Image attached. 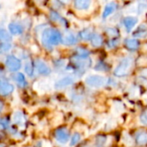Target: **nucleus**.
I'll list each match as a JSON object with an SVG mask.
<instances>
[{"mask_svg": "<svg viewBox=\"0 0 147 147\" xmlns=\"http://www.w3.org/2000/svg\"><path fill=\"white\" fill-rule=\"evenodd\" d=\"M41 39L43 45L47 48H51V46L58 45L60 41H62V34L59 30L49 28L44 30Z\"/></svg>", "mask_w": 147, "mask_h": 147, "instance_id": "obj_1", "label": "nucleus"}, {"mask_svg": "<svg viewBox=\"0 0 147 147\" xmlns=\"http://www.w3.org/2000/svg\"><path fill=\"white\" fill-rule=\"evenodd\" d=\"M133 67V59L131 58L123 59L120 64L116 66L114 74L117 77H125L127 76Z\"/></svg>", "mask_w": 147, "mask_h": 147, "instance_id": "obj_2", "label": "nucleus"}, {"mask_svg": "<svg viewBox=\"0 0 147 147\" xmlns=\"http://www.w3.org/2000/svg\"><path fill=\"white\" fill-rule=\"evenodd\" d=\"M85 83L90 85V87L94 88H100L102 87L105 83H106V78L102 76H98V75H93L90 76L85 79Z\"/></svg>", "mask_w": 147, "mask_h": 147, "instance_id": "obj_3", "label": "nucleus"}, {"mask_svg": "<svg viewBox=\"0 0 147 147\" xmlns=\"http://www.w3.org/2000/svg\"><path fill=\"white\" fill-rule=\"evenodd\" d=\"M5 65L10 71H16L21 68V61L13 55H9L6 58Z\"/></svg>", "mask_w": 147, "mask_h": 147, "instance_id": "obj_4", "label": "nucleus"}, {"mask_svg": "<svg viewBox=\"0 0 147 147\" xmlns=\"http://www.w3.org/2000/svg\"><path fill=\"white\" fill-rule=\"evenodd\" d=\"M55 138L56 140L61 143L65 144L69 140V132L66 127H59L55 131Z\"/></svg>", "mask_w": 147, "mask_h": 147, "instance_id": "obj_5", "label": "nucleus"}, {"mask_svg": "<svg viewBox=\"0 0 147 147\" xmlns=\"http://www.w3.org/2000/svg\"><path fill=\"white\" fill-rule=\"evenodd\" d=\"M35 66H36L39 73L41 74V75L46 76V75L50 74V72H51V70L47 66V65L45 62H43L42 60H40V59H37L35 61Z\"/></svg>", "mask_w": 147, "mask_h": 147, "instance_id": "obj_6", "label": "nucleus"}, {"mask_svg": "<svg viewBox=\"0 0 147 147\" xmlns=\"http://www.w3.org/2000/svg\"><path fill=\"white\" fill-rule=\"evenodd\" d=\"M14 90V86L11 84H9L8 82L1 81V85H0V92L2 96H7L9 95L13 92Z\"/></svg>", "mask_w": 147, "mask_h": 147, "instance_id": "obj_7", "label": "nucleus"}, {"mask_svg": "<svg viewBox=\"0 0 147 147\" xmlns=\"http://www.w3.org/2000/svg\"><path fill=\"white\" fill-rule=\"evenodd\" d=\"M74 83V79L71 77H65L62 79L59 80L56 84H55V87L58 89L60 88H64V87H67L71 84H72Z\"/></svg>", "mask_w": 147, "mask_h": 147, "instance_id": "obj_8", "label": "nucleus"}, {"mask_svg": "<svg viewBox=\"0 0 147 147\" xmlns=\"http://www.w3.org/2000/svg\"><path fill=\"white\" fill-rule=\"evenodd\" d=\"M137 22H138V19L134 16H127L124 18V21H123V23L128 32H130L133 29V28L137 24Z\"/></svg>", "mask_w": 147, "mask_h": 147, "instance_id": "obj_9", "label": "nucleus"}, {"mask_svg": "<svg viewBox=\"0 0 147 147\" xmlns=\"http://www.w3.org/2000/svg\"><path fill=\"white\" fill-rule=\"evenodd\" d=\"M62 42L66 46H71V45H74L77 42V38L73 34L66 33L62 37Z\"/></svg>", "mask_w": 147, "mask_h": 147, "instance_id": "obj_10", "label": "nucleus"}, {"mask_svg": "<svg viewBox=\"0 0 147 147\" xmlns=\"http://www.w3.org/2000/svg\"><path fill=\"white\" fill-rule=\"evenodd\" d=\"M125 46L128 50L134 51L139 48L140 47V42L136 39H127L125 40Z\"/></svg>", "mask_w": 147, "mask_h": 147, "instance_id": "obj_11", "label": "nucleus"}, {"mask_svg": "<svg viewBox=\"0 0 147 147\" xmlns=\"http://www.w3.org/2000/svg\"><path fill=\"white\" fill-rule=\"evenodd\" d=\"M116 7H117V5H116V3H115V2H110V3H109L105 6V9H104V10H103L102 16H103L104 18H106V17H108L109 16H110V15L116 9Z\"/></svg>", "mask_w": 147, "mask_h": 147, "instance_id": "obj_12", "label": "nucleus"}, {"mask_svg": "<svg viewBox=\"0 0 147 147\" xmlns=\"http://www.w3.org/2000/svg\"><path fill=\"white\" fill-rule=\"evenodd\" d=\"M91 4L89 0H77L74 2V6L78 9H87Z\"/></svg>", "mask_w": 147, "mask_h": 147, "instance_id": "obj_13", "label": "nucleus"}, {"mask_svg": "<svg viewBox=\"0 0 147 147\" xmlns=\"http://www.w3.org/2000/svg\"><path fill=\"white\" fill-rule=\"evenodd\" d=\"M134 36L138 38H146L147 36V27L146 25H140L137 30L134 33Z\"/></svg>", "mask_w": 147, "mask_h": 147, "instance_id": "obj_14", "label": "nucleus"}, {"mask_svg": "<svg viewBox=\"0 0 147 147\" xmlns=\"http://www.w3.org/2000/svg\"><path fill=\"white\" fill-rule=\"evenodd\" d=\"M136 143L140 146H145L147 144V133L140 132L136 135Z\"/></svg>", "mask_w": 147, "mask_h": 147, "instance_id": "obj_15", "label": "nucleus"}, {"mask_svg": "<svg viewBox=\"0 0 147 147\" xmlns=\"http://www.w3.org/2000/svg\"><path fill=\"white\" fill-rule=\"evenodd\" d=\"M81 39L84 40H91L92 39V36L94 35L93 34V30L90 28H84V30H82L79 34Z\"/></svg>", "mask_w": 147, "mask_h": 147, "instance_id": "obj_16", "label": "nucleus"}, {"mask_svg": "<svg viewBox=\"0 0 147 147\" xmlns=\"http://www.w3.org/2000/svg\"><path fill=\"white\" fill-rule=\"evenodd\" d=\"M9 29L12 34H21L23 32L22 27L17 23H10L9 25Z\"/></svg>", "mask_w": 147, "mask_h": 147, "instance_id": "obj_17", "label": "nucleus"}, {"mask_svg": "<svg viewBox=\"0 0 147 147\" xmlns=\"http://www.w3.org/2000/svg\"><path fill=\"white\" fill-rule=\"evenodd\" d=\"M15 80H16V82L17 83L18 86L20 88H24L27 85V82H26L25 77L23 76L22 73H17L15 76Z\"/></svg>", "mask_w": 147, "mask_h": 147, "instance_id": "obj_18", "label": "nucleus"}, {"mask_svg": "<svg viewBox=\"0 0 147 147\" xmlns=\"http://www.w3.org/2000/svg\"><path fill=\"white\" fill-rule=\"evenodd\" d=\"M91 44L95 47H98L102 44V37L99 34H94L91 39Z\"/></svg>", "mask_w": 147, "mask_h": 147, "instance_id": "obj_19", "label": "nucleus"}, {"mask_svg": "<svg viewBox=\"0 0 147 147\" xmlns=\"http://www.w3.org/2000/svg\"><path fill=\"white\" fill-rule=\"evenodd\" d=\"M75 53L77 54V57L80 58V59H87L90 55V53L88 50L83 48V47H78L75 50Z\"/></svg>", "mask_w": 147, "mask_h": 147, "instance_id": "obj_20", "label": "nucleus"}, {"mask_svg": "<svg viewBox=\"0 0 147 147\" xmlns=\"http://www.w3.org/2000/svg\"><path fill=\"white\" fill-rule=\"evenodd\" d=\"M0 39L2 40V42H9L12 40L11 35L4 29L0 30Z\"/></svg>", "mask_w": 147, "mask_h": 147, "instance_id": "obj_21", "label": "nucleus"}, {"mask_svg": "<svg viewBox=\"0 0 147 147\" xmlns=\"http://www.w3.org/2000/svg\"><path fill=\"white\" fill-rule=\"evenodd\" d=\"M107 141V138L104 135H98L96 138V147H103Z\"/></svg>", "mask_w": 147, "mask_h": 147, "instance_id": "obj_22", "label": "nucleus"}, {"mask_svg": "<svg viewBox=\"0 0 147 147\" xmlns=\"http://www.w3.org/2000/svg\"><path fill=\"white\" fill-rule=\"evenodd\" d=\"M23 115L21 112H16L13 115V121L16 124H22L23 122Z\"/></svg>", "mask_w": 147, "mask_h": 147, "instance_id": "obj_23", "label": "nucleus"}, {"mask_svg": "<svg viewBox=\"0 0 147 147\" xmlns=\"http://www.w3.org/2000/svg\"><path fill=\"white\" fill-rule=\"evenodd\" d=\"M25 71L28 76H32L34 73V66L32 62H27L25 65Z\"/></svg>", "mask_w": 147, "mask_h": 147, "instance_id": "obj_24", "label": "nucleus"}, {"mask_svg": "<svg viewBox=\"0 0 147 147\" xmlns=\"http://www.w3.org/2000/svg\"><path fill=\"white\" fill-rule=\"evenodd\" d=\"M106 34L109 35V36H111V37H115L118 35V30L115 28H108L106 29Z\"/></svg>", "mask_w": 147, "mask_h": 147, "instance_id": "obj_25", "label": "nucleus"}, {"mask_svg": "<svg viewBox=\"0 0 147 147\" xmlns=\"http://www.w3.org/2000/svg\"><path fill=\"white\" fill-rule=\"evenodd\" d=\"M80 139H81V136H80L79 134H78V133L74 134L73 136H72V138H71V146H75V145H77V144L79 142Z\"/></svg>", "mask_w": 147, "mask_h": 147, "instance_id": "obj_26", "label": "nucleus"}, {"mask_svg": "<svg viewBox=\"0 0 147 147\" xmlns=\"http://www.w3.org/2000/svg\"><path fill=\"white\" fill-rule=\"evenodd\" d=\"M11 48V44L9 42H2L0 46V49L2 52H7L10 50Z\"/></svg>", "mask_w": 147, "mask_h": 147, "instance_id": "obj_27", "label": "nucleus"}, {"mask_svg": "<svg viewBox=\"0 0 147 147\" xmlns=\"http://www.w3.org/2000/svg\"><path fill=\"white\" fill-rule=\"evenodd\" d=\"M140 119V122L143 125H147V109L141 113Z\"/></svg>", "mask_w": 147, "mask_h": 147, "instance_id": "obj_28", "label": "nucleus"}, {"mask_svg": "<svg viewBox=\"0 0 147 147\" xmlns=\"http://www.w3.org/2000/svg\"><path fill=\"white\" fill-rule=\"evenodd\" d=\"M106 69H107V66L102 62H100L96 65V70H97V71H107Z\"/></svg>", "mask_w": 147, "mask_h": 147, "instance_id": "obj_29", "label": "nucleus"}, {"mask_svg": "<svg viewBox=\"0 0 147 147\" xmlns=\"http://www.w3.org/2000/svg\"><path fill=\"white\" fill-rule=\"evenodd\" d=\"M50 16H51V18H52V20L53 21H58L59 19H61L60 18V16H59V15L57 13V12H55V11H51V14H50Z\"/></svg>", "mask_w": 147, "mask_h": 147, "instance_id": "obj_30", "label": "nucleus"}, {"mask_svg": "<svg viewBox=\"0 0 147 147\" xmlns=\"http://www.w3.org/2000/svg\"><path fill=\"white\" fill-rule=\"evenodd\" d=\"M8 126H9V121L6 118H2L1 119V127L3 129H5L8 127Z\"/></svg>", "mask_w": 147, "mask_h": 147, "instance_id": "obj_31", "label": "nucleus"}, {"mask_svg": "<svg viewBox=\"0 0 147 147\" xmlns=\"http://www.w3.org/2000/svg\"><path fill=\"white\" fill-rule=\"evenodd\" d=\"M117 44H118V41H117L116 40H114L109 41V44H108V46H109V47H113L116 46Z\"/></svg>", "mask_w": 147, "mask_h": 147, "instance_id": "obj_32", "label": "nucleus"}, {"mask_svg": "<svg viewBox=\"0 0 147 147\" xmlns=\"http://www.w3.org/2000/svg\"><path fill=\"white\" fill-rule=\"evenodd\" d=\"M139 6H140V7H139V12H140V13H142V12H143V10L146 8L145 3H140V5H139Z\"/></svg>", "mask_w": 147, "mask_h": 147, "instance_id": "obj_33", "label": "nucleus"}, {"mask_svg": "<svg viewBox=\"0 0 147 147\" xmlns=\"http://www.w3.org/2000/svg\"><path fill=\"white\" fill-rule=\"evenodd\" d=\"M141 76L147 78V69H145V70H143V71H142V72H141Z\"/></svg>", "mask_w": 147, "mask_h": 147, "instance_id": "obj_34", "label": "nucleus"}]
</instances>
